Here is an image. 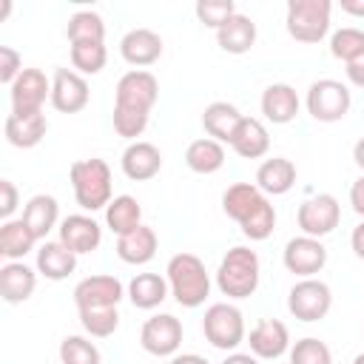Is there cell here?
I'll use <instances>...</instances> for the list:
<instances>
[{
  "instance_id": "1",
  "label": "cell",
  "mask_w": 364,
  "mask_h": 364,
  "mask_svg": "<svg viewBox=\"0 0 364 364\" xmlns=\"http://www.w3.org/2000/svg\"><path fill=\"white\" fill-rule=\"evenodd\" d=\"M71 185L77 205L85 210H100L111 205V168L105 159H77L71 162Z\"/></svg>"
},
{
  "instance_id": "2",
  "label": "cell",
  "mask_w": 364,
  "mask_h": 364,
  "mask_svg": "<svg viewBox=\"0 0 364 364\" xmlns=\"http://www.w3.org/2000/svg\"><path fill=\"white\" fill-rule=\"evenodd\" d=\"M168 279H171V290H173V296L182 307H199L208 299L210 279H208L205 264H202L199 256L176 253L168 262Z\"/></svg>"
},
{
  "instance_id": "3",
  "label": "cell",
  "mask_w": 364,
  "mask_h": 364,
  "mask_svg": "<svg viewBox=\"0 0 364 364\" xmlns=\"http://www.w3.org/2000/svg\"><path fill=\"white\" fill-rule=\"evenodd\" d=\"M219 290L233 299H245L259 287V256L250 247H230L216 273Z\"/></svg>"
},
{
  "instance_id": "4",
  "label": "cell",
  "mask_w": 364,
  "mask_h": 364,
  "mask_svg": "<svg viewBox=\"0 0 364 364\" xmlns=\"http://www.w3.org/2000/svg\"><path fill=\"white\" fill-rule=\"evenodd\" d=\"M330 28V0H290L287 31L299 43H318Z\"/></svg>"
},
{
  "instance_id": "5",
  "label": "cell",
  "mask_w": 364,
  "mask_h": 364,
  "mask_svg": "<svg viewBox=\"0 0 364 364\" xmlns=\"http://www.w3.org/2000/svg\"><path fill=\"white\" fill-rule=\"evenodd\" d=\"M202 330H205V338L213 347H219V350H233L245 338L242 313L233 304H222V301L208 307L205 321H202Z\"/></svg>"
},
{
  "instance_id": "6",
  "label": "cell",
  "mask_w": 364,
  "mask_h": 364,
  "mask_svg": "<svg viewBox=\"0 0 364 364\" xmlns=\"http://www.w3.org/2000/svg\"><path fill=\"white\" fill-rule=\"evenodd\" d=\"M333 304V293L324 282L318 279H304L299 284L290 287V296H287V310L301 318V321H318L327 316Z\"/></svg>"
},
{
  "instance_id": "7",
  "label": "cell",
  "mask_w": 364,
  "mask_h": 364,
  "mask_svg": "<svg viewBox=\"0 0 364 364\" xmlns=\"http://www.w3.org/2000/svg\"><path fill=\"white\" fill-rule=\"evenodd\" d=\"M307 111L318 122H336L350 111V91L338 80H318L307 91Z\"/></svg>"
},
{
  "instance_id": "8",
  "label": "cell",
  "mask_w": 364,
  "mask_h": 364,
  "mask_svg": "<svg viewBox=\"0 0 364 364\" xmlns=\"http://www.w3.org/2000/svg\"><path fill=\"white\" fill-rule=\"evenodd\" d=\"M51 85L40 68H23L20 77L11 82V114H40Z\"/></svg>"
},
{
  "instance_id": "9",
  "label": "cell",
  "mask_w": 364,
  "mask_h": 364,
  "mask_svg": "<svg viewBox=\"0 0 364 364\" xmlns=\"http://www.w3.org/2000/svg\"><path fill=\"white\" fill-rule=\"evenodd\" d=\"M338 202L336 196L330 193H318V196H310L299 205V228L304 230V236H327L336 225H338Z\"/></svg>"
},
{
  "instance_id": "10",
  "label": "cell",
  "mask_w": 364,
  "mask_h": 364,
  "mask_svg": "<svg viewBox=\"0 0 364 364\" xmlns=\"http://www.w3.org/2000/svg\"><path fill=\"white\" fill-rule=\"evenodd\" d=\"M159 94V82L151 71H128L119 82H117V102L114 105H128V108H139V111H151Z\"/></svg>"
},
{
  "instance_id": "11",
  "label": "cell",
  "mask_w": 364,
  "mask_h": 364,
  "mask_svg": "<svg viewBox=\"0 0 364 364\" xmlns=\"http://www.w3.org/2000/svg\"><path fill=\"white\" fill-rule=\"evenodd\" d=\"M139 341H142V347H145L151 355H171V353L179 347V341H182V324H179V318H173L171 313L151 316V318L142 324Z\"/></svg>"
},
{
  "instance_id": "12",
  "label": "cell",
  "mask_w": 364,
  "mask_h": 364,
  "mask_svg": "<svg viewBox=\"0 0 364 364\" xmlns=\"http://www.w3.org/2000/svg\"><path fill=\"white\" fill-rule=\"evenodd\" d=\"M324 262H327V250L313 236L290 239L287 247H284V267L296 276H313L324 267Z\"/></svg>"
},
{
  "instance_id": "13",
  "label": "cell",
  "mask_w": 364,
  "mask_h": 364,
  "mask_svg": "<svg viewBox=\"0 0 364 364\" xmlns=\"http://www.w3.org/2000/svg\"><path fill=\"white\" fill-rule=\"evenodd\" d=\"M51 102L63 114L82 111L88 102V82L71 68H57L54 82H51Z\"/></svg>"
},
{
  "instance_id": "14",
  "label": "cell",
  "mask_w": 364,
  "mask_h": 364,
  "mask_svg": "<svg viewBox=\"0 0 364 364\" xmlns=\"http://www.w3.org/2000/svg\"><path fill=\"white\" fill-rule=\"evenodd\" d=\"M122 299V284L114 276H88L74 287V301L80 310L85 307H117Z\"/></svg>"
},
{
  "instance_id": "15",
  "label": "cell",
  "mask_w": 364,
  "mask_h": 364,
  "mask_svg": "<svg viewBox=\"0 0 364 364\" xmlns=\"http://www.w3.org/2000/svg\"><path fill=\"white\" fill-rule=\"evenodd\" d=\"M100 239H102V230L100 225L91 219V216H82V213H74V216H65L63 225H60V242L74 250V253H91L100 247Z\"/></svg>"
},
{
  "instance_id": "16",
  "label": "cell",
  "mask_w": 364,
  "mask_h": 364,
  "mask_svg": "<svg viewBox=\"0 0 364 364\" xmlns=\"http://www.w3.org/2000/svg\"><path fill=\"white\" fill-rule=\"evenodd\" d=\"M119 48L131 65H151L162 57V37L151 28H131L122 37Z\"/></svg>"
},
{
  "instance_id": "17",
  "label": "cell",
  "mask_w": 364,
  "mask_h": 364,
  "mask_svg": "<svg viewBox=\"0 0 364 364\" xmlns=\"http://www.w3.org/2000/svg\"><path fill=\"white\" fill-rule=\"evenodd\" d=\"M159 168H162V154L151 142H134L122 154V171L134 182H145V179L156 176Z\"/></svg>"
},
{
  "instance_id": "18",
  "label": "cell",
  "mask_w": 364,
  "mask_h": 364,
  "mask_svg": "<svg viewBox=\"0 0 364 364\" xmlns=\"http://www.w3.org/2000/svg\"><path fill=\"white\" fill-rule=\"evenodd\" d=\"M290 344L287 327L279 318H262L250 333V350L259 358H279Z\"/></svg>"
},
{
  "instance_id": "19",
  "label": "cell",
  "mask_w": 364,
  "mask_h": 364,
  "mask_svg": "<svg viewBox=\"0 0 364 364\" xmlns=\"http://www.w3.org/2000/svg\"><path fill=\"white\" fill-rule=\"evenodd\" d=\"M293 185H296V165L284 156L264 159L256 171V188L264 193L279 196V193H287Z\"/></svg>"
},
{
  "instance_id": "20",
  "label": "cell",
  "mask_w": 364,
  "mask_h": 364,
  "mask_svg": "<svg viewBox=\"0 0 364 364\" xmlns=\"http://www.w3.org/2000/svg\"><path fill=\"white\" fill-rule=\"evenodd\" d=\"M37 276L31 267H26L23 262H9L0 267V296L9 304H20L34 293Z\"/></svg>"
},
{
  "instance_id": "21",
  "label": "cell",
  "mask_w": 364,
  "mask_h": 364,
  "mask_svg": "<svg viewBox=\"0 0 364 364\" xmlns=\"http://www.w3.org/2000/svg\"><path fill=\"white\" fill-rule=\"evenodd\" d=\"M216 43L228 54H245L256 43V23L245 14H233L225 26L216 28Z\"/></svg>"
},
{
  "instance_id": "22",
  "label": "cell",
  "mask_w": 364,
  "mask_h": 364,
  "mask_svg": "<svg viewBox=\"0 0 364 364\" xmlns=\"http://www.w3.org/2000/svg\"><path fill=\"white\" fill-rule=\"evenodd\" d=\"M262 114L270 122H279V125L290 122L299 114V97H296V91L287 82L267 85L264 94H262Z\"/></svg>"
},
{
  "instance_id": "23",
  "label": "cell",
  "mask_w": 364,
  "mask_h": 364,
  "mask_svg": "<svg viewBox=\"0 0 364 364\" xmlns=\"http://www.w3.org/2000/svg\"><path fill=\"white\" fill-rule=\"evenodd\" d=\"M230 148L242 156V159H259L262 154H267L270 148V136H267V128L256 119V117H245L230 139Z\"/></svg>"
},
{
  "instance_id": "24",
  "label": "cell",
  "mask_w": 364,
  "mask_h": 364,
  "mask_svg": "<svg viewBox=\"0 0 364 364\" xmlns=\"http://www.w3.org/2000/svg\"><path fill=\"white\" fill-rule=\"evenodd\" d=\"M117 253L128 264H145L156 253V233L148 225H139L117 239Z\"/></svg>"
},
{
  "instance_id": "25",
  "label": "cell",
  "mask_w": 364,
  "mask_h": 364,
  "mask_svg": "<svg viewBox=\"0 0 364 364\" xmlns=\"http://www.w3.org/2000/svg\"><path fill=\"white\" fill-rule=\"evenodd\" d=\"M242 119L245 117L239 114V108L233 102H210L202 114V125L210 134V139H216V142H230Z\"/></svg>"
},
{
  "instance_id": "26",
  "label": "cell",
  "mask_w": 364,
  "mask_h": 364,
  "mask_svg": "<svg viewBox=\"0 0 364 364\" xmlns=\"http://www.w3.org/2000/svg\"><path fill=\"white\" fill-rule=\"evenodd\" d=\"M74 267H77V253L68 250L63 242H46L37 250V270L51 282H60V279L71 276Z\"/></svg>"
},
{
  "instance_id": "27",
  "label": "cell",
  "mask_w": 364,
  "mask_h": 364,
  "mask_svg": "<svg viewBox=\"0 0 364 364\" xmlns=\"http://www.w3.org/2000/svg\"><path fill=\"white\" fill-rule=\"evenodd\" d=\"M46 117L40 114H9L6 119V139L14 148H34L46 136Z\"/></svg>"
},
{
  "instance_id": "28",
  "label": "cell",
  "mask_w": 364,
  "mask_h": 364,
  "mask_svg": "<svg viewBox=\"0 0 364 364\" xmlns=\"http://www.w3.org/2000/svg\"><path fill=\"white\" fill-rule=\"evenodd\" d=\"M262 202H264V193H262L256 185H250V182H236V185H230V188L225 191V196H222L225 213H228L233 222H239V225H242Z\"/></svg>"
},
{
  "instance_id": "29",
  "label": "cell",
  "mask_w": 364,
  "mask_h": 364,
  "mask_svg": "<svg viewBox=\"0 0 364 364\" xmlns=\"http://www.w3.org/2000/svg\"><path fill=\"white\" fill-rule=\"evenodd\" d=\"M23 222L26 228L34 233V239H46V233L54 228L57 222V199L48 193H37L28 199V205L23 208Z\"/></svg>"
},
{
  "instance_id": "30",
  "label": "cell",
  "mask_w": 364,
  "mask_h": 364,
  "mask_svg": "<svg viewBox=\"0 0 364 364\" xmlns=\"http://www.w3.org/2000/svg\"><path fill=\"white\" fill-rule=\"evenodd\" d=\"M185 162H188V168L196 171V173H213V171H219L222 162H225V148H222V142H216V139H210V136L193 139V142L188 145V151H185Z\"/></svg>"
},
{
  "instance_id": "31",
  "label": "cell",
  "mask_w": 364,
  "mask_h": 364,
  "mask_svg": "<svg viewBox=\"0 0 364 364\" xmlns=\"http://www.w3.org/2000/svg\"><path fill=\"white\" fill-rule=\"evenodd\" d=\"M128 296H131L134 307L151 310V307H156V304L165 301L168 284H165V279L156 276V273H139V276H134V282L128 284Z\"/></svg>"
},
{
  "instance_id": "32",
  "label": "cell",
  "mask_w": 364,
  "mask_h": 364,
  "mask_svg": "<svg viewBox=\"0 0 364 364\" xmlns=\"http://www.w3.org/2000/svg\"><path fill=\"white\" fill-rule=\"evenodd\" d=\"M139 219H142V208H139V202H136L134 196H128V193L117 196V199L105 208V222H108V228H111L117 236H122V233L139 228V225H142Z\"/></svg>"
},
{
  "instance_id": "33",
  "label": "cell",
  "mask_w": 364,
  "mask_h": 364,
  "mask_svg": "<svg viewBox=\"0 0 364 364\" xmlns=\"http://www.w3.org/2000/svg\"><path fill=\"white\" fill-rule=\"evenodd\" d=\"M34 233L26 228V222L23 219H17V222H6L3 228H0V253L6 256V259H20V256H26L31 247H34Z\"/></svg>"
},
{
  "instance_id": "34",
  "label": "cell",
  "mask_w": 364,
  "mask_h": 364,
  "mask_svg": "<svg viewBox=\"0 0 364 364\" xmlns=\"http://www.w3.org/2000/svg\"><path fill=\"white\" fill-rule=\"evenodd\" d=\"M65 34H68L71 43H88V40L102 43V37H105V23H102V17H100L97 11H77V14H71Z\"/></svg>"
},
{
  "instance_id": "35",
  "label": "cell",
  "mask_w": 364,
  "mask_h": 364,
  "mask_svg": "<svg viewBox=\"0 0 364 364\" xmlns=\"http://www.w3.org/2000/svg\"><path fill=\"white\" fill-rule=\"evenodd\" d=\"M108 60V51L102 43L97 40H88V43H71V65L80 68L82 74H97L102 71Z\"/></svg>"
},
{
  "instance_id": "36",
  "label": "cell",
  "mask_w": 364,
  "mask_h": 364,
  "mask_svg": "<svg viewBox=\"0 0 364 364\" xmlns=\"http://www.w3.org/2000/svg\"><path fill=\"white\" fill-rule=\"evenodd\" d=\"M80 321L91 336L105 338L119 327V313L117 307H85L80 310Z\"/></svg>"
},
{
  "instance_id": "37",
  "label": "cell",
  "mask_w": 364,
  "mask_h": 364,
  "mask_svg": "<svg viewBox=\"0 0 364 364\" xmlns=\"http://www.w3.org/2000/svg\"><path fill=\"white\" fill-rule=\"evenodd\" d=\"M330 51H333L336 60H344V63L358 60L364 54V31L361 28H353V26L338 28L333 34V40H330Z\"/></svg>"
},
{
  "instance_id": "38",
  "label": "cell",
  "mask_w": 364,
  "mask_h": 364,
  "mask_svg": "<svg viewBox=\"0 0 364 364\" xmlns=\"http://www.w3.org/2000/svg\"><path fill=\"white\" fill-rule=\"evenodd\" d=\"M273 228H276V210H273V205H270L267 199L242 222V233H245L247 239H253V242L267 239V236L273 233Z\"/></svg>"
},
{
  "instance_id": "39",
  "label": "cell",
  "mask_w": 364,
  "mask_h": 364,
  "mask_svg": "<svg viewBox=\"0 0 364 364\" xmlns=\"http://www.w3.org/2000/svg\"><path fill=\"white\" fill-rule=\"evenodd\" d=\"M60 361L63 364H100V350L82 336H68L60 344Z\"/></svg>"
},
{
  "instance_id": "40",
  "label": "cell",
  "mask_w": 364,
  "mask_h": 364,
  "mask_svg": "<svg viewBox=\"0 0 364 364\" xmlns=\"http://www.w3.org/2000/svg\"><path fill=\"white\" fill-rule=\"evenodd\" d=\"M330 347L318 338H301L290 350V364H330Z\"/></svg>"
},
{
  "instance_id": "41",
  "label": "cell",
  "mask_w": 364,
  "mask_h": 364,
  "mask_svg": "<svg viewBox=\"0 0 364 364\" xmlns=\"http://www.w3.org/2000/svg\"><path fill=\"white\" fill-rule=\"evenodd\" d=\"M148 125V111L128 108V105H114V128L119 136H139Z\"/></svg>"
},
{
  "instance_id": "42",
  "label": "cell",
  "mask_w": 364,
  "mask_h": 364,
  "mask_svg": "<svg viewBox=\"0 0 364 364\" xmlns=\"http://www.w3.org/2000/svg\"><path fill=\"white\" fill-rule=\"evenodd\" d=\"M233 14H236L233 0H199V3H196V17H199L205 26H210V28L225 26Z\"/></svg>"
},
{
  "instance_id": "43",
  "label": "cell",
  "mask_w": 364,
  "mask_h": 364,
  "mask_svg": "<svg viewBox=\"0 0 364 364\" xmlns=\"http://www.w3.org/2000/svg\"><path fill=\"white\" fill-rule=\"evenodd\" d=\"M20 54L11 48V46H0V82L3 85H11L17 77H20Z\"/></svg>"
},
{
  "instance_id": "44",
  "label": "cell",
  "mask_w": 364,
  "mask_h": 364,
  "mask_svg": "<svg viewBox=\"0 0 364 364\" xmlns=\"http://www.w3.org/2000/svg\"><path fill=\"white\" fill-rule=\"evenodd\" d=\"M17 208V188L11 179H0V216L9 219Z\"/></svg>"
},
{
  "instance_id": "45",
  "label": "cell",
  "mask_w": 364,
  "mask_h": 364,
  "mask_svg": "<svg viewBox=\"0 0 364 364\" xmlns=\"http://www.w3.org/2000/svg\"><path fill=\"white\" fill-rule=\"evenodd\" d=\"M350 202H353V210L364 216V176L353 182V188H350Z\"/></svg>"
},
{
  "instance_id": "46",
  "label": "cell",
  "mask_w": 364,
  "mask_h": 364,
  "mask_svg": "<svg viewBox=\"0 0 364 364\" xmlns=\"http://www.w3.org/2000/svg\"><path fill=\"white\" fill-rule=\"evenodd\" d=\"M347 77H350L355 85H361V88H364V54H361L358 60L347 63Z\"/></svg>"
},
{
  "instance_id": "47",
  "label": "cell",
  "mask_w": 364,
  "mask_h": 364,
  "mask_svg": "<svg viewBox=\"0 0 364 364\" xmlns=\"http://www.w3.org/2000/svg\"><path fill=\"white\" fill-rule=\"evenodd\" d=\"M350 242H353L355 256H358V259H364V222H361V225L353 230V239H350Z\"/></svg>"
},
{
  "instance_id": "48",
  "label": "cell",
  "mask_w": 364,
  "mask_h": 364,
  "mask_svg": "<svg viewBox=\"0 0 364 364\" xmlns=\"http://www.w3.org/2000/svg\"><path fill=\"white\" fill-rule=\"evenodd\" d=\"M341 9L353 17H364V0H341Z\"/></svg>"
},
{
  "instance_id": "49",
  "label": "cell",
  "mask_w": 364,
  "mask_h": 364,
  "mask_svg": "<svg viewBox=\"0 0 364 364\" xmlns=\"http://www.w3.org/2000/svg\"><path fill=\"white\" fill-rule=\"evenodd\" d=\"M222 364H259L253 355H247V353H233V355H228Z\"/></svg>"
},
{
  "instance_id": "50",
  "label": "cell",
  "mask_w": 364,
  "mask_h": 364,
  "mask_svg": "<svg viewBox=\"0 0 364 364\" xmlns=\"http://www.w3.org/2000/svg\"><path fill=\"white\" fill-rule=\"evenodd\" d=\"M171 364H208L202 355H193V353H188V355H176Z\"/></svg>"
},
{
  "instance_id": "51",
  "label": "cell",
  "mask_w": 364,
  "mask_h": 364,
  "mask_svg": "<svg viewBox=\"0 0 364 364\" xmlns=\"http://www.w3.org/2000/svg\"><path fill=\"white\" fill-rule=\"evenodd\" d=\"M353 159H355L358 168H364V136L355 142V148H353Z\"/></svg>"
},
{
  "instance_id": "52",
  "label": "cell",
  "mask_w": 364,
  "mask_h": 364,
  "mask_svg": "<svg viewBox=\"0 0 364 364\" xmlns=\"http://www.w3.org/2000/svg\"><path fill=\"white\" fill-rule=\"evenodd\" d=\"M11 14V0H0V23Z\"/></svg>"
},
{
  "instance_id": "53",
  "label": "cell",
  "mask_w": 364,
  "mask_h": 364,
  "mask_svg": "<svg viewBox=\"0 0 364 364\" xmlns=\"http://www.w3.org/2000/svg\"><path fill=\"white\" fill-rule=\"evenodd\" d=\"M353 364H364V353H358V355H355V361H353Z\"/></svg>"
}]
</instances>
